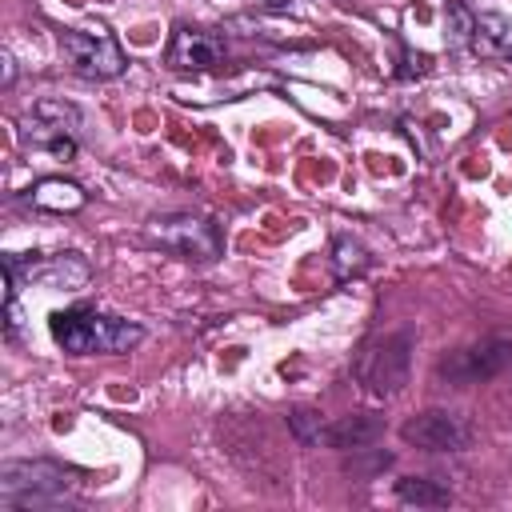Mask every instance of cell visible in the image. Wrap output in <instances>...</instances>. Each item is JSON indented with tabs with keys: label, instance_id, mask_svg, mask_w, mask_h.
<instances>
[{
	"label": "cell",
	"instance_id": "cell-8",
	"mask_svg": "<svg viewBox=\"0 0 512 512\" xmlns=\"http://www.w3.org/2000/svg\"><path fill=\"white\" fill-rule=\"evenodd\" d=\"M360 380L376 392V396H392L400 392V384L408 380V336H388L380 348H368L360 360Z\"/></svg>",
	"mask_w": 512,
	"mask_h": 512
},
{
	"label": "cell",
	"instance_id": "cell-17",
	"mask_svg": "<svg viewBox=\"0 0 512 512\" xmlns=\"http://www.w3.org/2000/svg\"><path fill=\"white\" fill-rule=\"evenodd\" d=\"M288 420H292V432H296L304 444H320V440H324V424H320V416H316L312 408H296Z\"/></svg>",
	"mask_w": 512,
	"mask_h": 512
},
{
	"label": "cell",
	"instance_id": "cell-13",
	"mask_svg": "<svg viewBox=\"0 0 512 512\" xmlns=\"http://www.w3.org/2000/svg\"><path fill=\"white\" fill-rule=\"evenodd\" d=\"M28 280H44L56 288H80L88 280V264L76 256H56L48 264H28Z\"/></svg>",
	"mask_w": 512,
	"mask_h": 512
},
{
	"label": "cell",
	"instance_id": "cell-6",
	"mask_svg": "<svg viewBox=\"0 0 512 512\" xmlns=\"http://www.w3.org/2000/svg\"><path fill=\"white\" fill-rule=\"evenodd\" d=\"M228 56V44L220 32H208V28H176L168 48H164V64L172 72H208V68H220Z\"/></svg>",
	"mask_w": 512,
	"mask_h": 512
},
{
	"label": "cell",
	"instance_id": "cell-12",
	"mask_svg": "<svg viewBox=\"0 0 512 512\" xmlns=\"http://www.w3.org/2000/svg\"><path fill=\"white\" fill-rule=\"evenodd\" d=\"M20 140H24L28 148H44V152H52L56 160H72V152H76V136H72V132L56 128V124H44V120H36V116H24V124H20Z\"/></svg>",
	"mask_w": 512,
	"mask_h": 512
},
{
	"label": "cell",
	"instance_id": "cell-2",
	"mask_svg": "<svg viewBox=\"0 0 512 512\" xmlns=\"http://www.w3.org/2000/svg\"><path fill=\"white\" fill-rule=\"evenodd\" d=\"M76 484V472L52 460H8L0 468V508H52Z\"/></svg>",
	"mask_w": 512,
	"mask_h": 512
},
{
	"label": "cell",
	"instance_id": "cell-19",
	"mask_svg": "<svg viewBox=\"0 0 512 512\" xmlns=\"http://www.w3.org/2000/svg\"><path fill=\"white\" fill-rule=\"evenodd\" d=\"M12 76H16V68H12V56H4V84H12Z\"/></svg>",
	"mask_w": 512,
	"mask_h": 512
},
{
	"label": "cell",
	"instance_id": "cell-10",
	"mask_svg": "<svg viewBox=\"0 0 512 512\" xmlns=\"http://www.w3.org/2000/svg\"><path fill=\"white\" fill-rule=\"evenodd\" d=\"M28 200L40 208V212H80L88 204V192L76 184V180H64V176H44L28 188Z\"/></svg>",
	"mask_w": 512,
	"mask_h": 512
},
{
	"label": "cell",
	"instance_id": "cell-3",
	"mask_svg": "<svg viewBox=\"0 0 512 512\" xmlns=\"http://www.w3.org/2000/svg\"><path fill=\"white\" fill-rule=\"evenodd\" d=\"M148 236H152L160 248H168V252H176V256H184V260H200V264H208V260H216V256L224 252L220 228H216L208 216H196V212H168V216H156V220L148 224Z\"/></svg>",
	"mask_w": 512,
	"mask_h": 512
},
{
	"label": "cell",
	"instance_id": "cell-7",
	"mask_svg": "<svg viewBox=\"0 0 512 512\" xmlns=\"http://www.w3.org/2000/svg\"><path fill=\"white\" fill-rule=\"evenodd\" d=\"M400 436H404L408 444L424 448V452H460V448H468V440H472L468 424H464L456 412H444V408H428V412L412 416V420L400 428Z\"/></svg>",
	"mask_w": 512,
	"mask_h": 512
},
{
	"label": "cell",
	"instance_id": "cell-4",
	"mask_svg": "<svg viewBox=\"0 0 512 512\" xmlns=\"http://www.w3.org/2000/svg\"><path fill=\"white\" fill-rule=\"evenodd\" d=\"M60 52H64V60L80 72V76H88V80H116L124 68H128V60H124V48L116 44V36L108 32V28H68V32H60Z\"/></svg>",
	"mask_w": 512,
	"mask_h": 512
},
{
	"label": "cell",
	"instance_id": "cell-9",
	"mask_svg": "<svg viewBox=\"0 0 512 512\" xmlns=\"http://www.w3.org/2000/svg\"><path fill=\"white\" fill-rule=\"evenodd\" d=\"M468 48L484 60H508L512 64V20L500 12H472Z\"/></svg>",
	"mask_w": 512,
	"mask_h": 512
},
{
	"label": "cell",
	"instance_id": "cell-1",
	"mask_svg": "<svg viewBox=\"0 0 512 512\" xmlns=\"http://www.w3.org/2000/svg\"><path fill=\"white\" fill-rule=\"evenodd\" d=\"M52 340L68 356H120L144 340V328L96 308H64L52 312Z\"/></svg>",
	"mask_w": 512,
	"mask_h": 512
},
{
	"label": "cell",
	"instance_id": "cell-15",
	"mask_svg": "<svg viewBox=\"0 0 512 512\" xmlns=\"http://www.w3.org/2000/svg\"><path fill=\"white\" fill-rule=\"evenodd\" d=\"M364 268H368V252H364V244L352 240V236H336V244H332V272H336V280L360 276Z\"/></svg>",
	"mask_w": 512,
	"mask_h": 512
},
{
	"label": "cell",
	"instance_id": "cell-18",
	"mask_svg": "<svg viewBox=\"0 0 512 512\" xmlns=\"http://www.w3.org/2000/svg\"><path fill=\"white\" fill-rule=\"evenodd\" d=\"M448 20H452V32H448V40H452L456 48H468V32H472V12H468L464 4H452V8H448Z\"/></svg>",
	"mask_w": 512,
	"mask_h": 512
},
{
	"label": "cell",
	"instance_id": "cell-5",
	"mask_svg": "<svg viewBox=\"0 0 512 512\" xmlns=\"http://www.w3.org/2000/svg\"><path fill=\"white\" fill-rule=\"evenodd\" d=\"M512 364V336H484L480 344H468L460 352H452L444 364H440V376L452 380L456 388L464 384H480V380H492L500 368Z\"/></svg>",
	"mask_w": 512,
	"mask_h": 512
},
{
	"label": "cell",
	"instance_id": "cell-14",
	"mask_svg": "<svg viewBox=\"0 0 512 512\" xmlns=\"http://www.w3.org/2000/svg\"><path fill=\"white\" fill-rule=\"evenodd\" d=\"M396 500H400V504H416V508H440V504H448L452 496H448V488H440V484H432V480H424V476H404V480L396 484Z\"/></svg>",
	"mask_w": 512,
	"mask_h": 512
},
{
	"label": "cell",
	"instance_id": "cell-16",
	"mask_svg": "<svg viewBox=\"0 0 512 512\" xmlns=\"http://www.w3.org/2000/svg\"><path fill=\"white\" fill-rule=\"evenodd\" d=\"M28 116H36V120H44V124H56V128H64V132H72V136L80 132V108L68 104V100H56V96L36 100Z\"/></svg>",
	"mask_w": 512,
	"mask_h": 512
},
{
	"label": "cell",
	"instance_id": "cell-11",
	"mask_svg": "<svg viewBox=\"0 0 512 512\" xmlns=\"http://www.w3.org/2000/svg\"><path fill=\"white\" fill-rule=\"evenodd\" d=\"M376 436H380V420H376L372 412H364V416H344V420H336V424L324 428V444H332V448H352V452L368 448Z\"/></svg>",
	"mask_w": 512,
	"mask_h": 512
}]
</instances>
